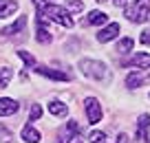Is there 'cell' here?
Instances as JSON below:
<instances>
[{
    "label": "cell",
    "mask_w": 150,
    "mask_h": 143,
    "mask_svg": "<svg viewBox=\"0 0 150 143\" xmlns=\"http://www.w3.org/2000/svg\"><path fill=\"white\" fill-rule=\"evenodd\" d=\"M16 11H18V2L16 0H0V18H9Z\"/></svg>",
    "instance_id": "obj_14"
},
{
    "label": "cell",
    "mask_w": 150,
    "mask_h": 143,
    "mask_svg": "<svg viewBox=\"0 0 150 143\" xmlns=\"http://www.w3.org/2000/svg\"><path fill=\"white\" fill-rule=\"evenodd\" d=\"M97 2H104V0H97Z\"/></svg>",
    "instance_id": "obj_28"
},
{
    "label": "cell",
    "mask_w": 150,
    "mask_h": 143,
    "mask_svg": "<svg viewBox=\"0 0 150 143\" xmlns=\"http://www.w3.org/2000/svg\"><path fill=\"white\" fill-rule=\"evenodd\" d=\"M18 57L27 64V68H33L35 66V57L31 55V53H27V51H18Z\"/></svg>",
    "instance_id": "obj_20"
},
{
    "label": "cell",
    "mask_w": 150,
    "mask_h": 143,
    "mask_svg": "<svg viewBox=\"0 0 150 143\" xmlns=\"http://www.w3.org/2000/svg\"><path fill=\"white\" fill-rule=\"evenodd\" d=\"M35 37H38V42H42V44H49V42L53 40V35L44 29V22H42V20H38V33H35Z\"/></svg>",
    "instance_id": "obj_17"
},
{
    "label": "cell",
    "mask_w": 150,
    "mask_h": 143,
    "mask_svg": "<svg viewBox=\"0 0 150 143\" xmlns=\"http://www.w3.org/2000/svg\"><path fill=\"white\" fill-rule=\"evenodd\" d=\"M49 112L55 115V117H64V115H69V106L62 104V101H51L49 104Z\"/></svg>",
    "instance_id": "obj_16"
},
{
    "label": "cell",
    "mask_w": 150,
    "mask_h": 143,
    "mask_svg": "<svg viewBox=\"0 0 150 143\" xmlns=\"http://www.w3.org/2000/svg\"><path fill=\"white\" fill-rule=\"evenodd\" d=\"M117 143H130L128 134H119V137H117Z\"/></svg>",
    "instance_id": "obj_27"
},
{
    "label": "cell",
    "mask_w": 150,
    "mask_h": 143,
    "mask_svg": "<svg viewBox=\"0 0 150 143\" xmlns=\"http://www.w3.org/2000/svg\"><path fill=\"white\" fill-rule=\"evenodd\" d=\"M148 125H150V117L141 115L139 123H137V139H139V141H148Z\"/></svg>",
    "instance_id": "obj_12"
},
{
    "label": "cell",
    "mask_w": 150,
    "mask_h": 143,
    "mask_svg": "<svg viewBox=\"0 0 150 143\" xmlns=\"http://www.w3.org/2000/svg\"><path fill=\"white\" fill-rule=\"evenodd\" d=\"M132 46H135V40H132V37H124V40L117 44V53H122V55L124 53H130Z\"/></svg>",
    "instance_id": "obj_19"
},
{
    "label": "cell",
    "mask_w": 150,
    "mask_h": 143,
    "mask_svg": "<svg viewBox=\"0 0 150 143\" xmlns=\"http://www.w3.org/2000/svg\"><path fill=\"white\" fill-rule=\"evenodd\" d=\"M27 27V15H20L18 18V22H13V24H9V27H5L2 29V35H16V33H20L22 29Z\"/></svg>",
    "instance_id": "obj_11"
},
{
    "label": "cell",
    "mask_w": 150,
    "mask_h": 143,
    "mask_svg": "<svg viewBox=\"0 0 150 143\" xmlns=\"http://www.w3.org/2000/svg\"><path fill=\"white\" fill-rule=\"evenodd\" d=\"M148 7H150V0H135L130 7H126V18L130 22H146L148 20Z\"/></svg>",
    "instance_id": "obj_4"
},
{
    "label": "cell",
    "mask_w": 150,
    "mask_h": 143,
    "mask_svg": "<svg viewBox=\"0 0 150 143\" xmlns=\"http://www.w3.org/2000/svg\"><path fill=\"white\" fill-rule=\"evenodd\" d=\"M64 7H66V11H69V13H71V11L75 13V11H82V9H84V5H82L80 0H66Z\"/></svg>",
    "instance_id": "obj_21"
},
{
    "label": "cell",
    "mask_w": 150,
    "mask_h": 143,
    "mask_svg": "<svg viewBox=\"0 0 150 143\" xmlns=\"http://www.w3.org/2000/svg\"><path fill=\"white\" fill-rule=\"evenodd\" d=\"M11 77H13V70H11L9 66H2V68H0V88H7V86H9Z\"/></svg>",
    "instance_id": "obj_18"
},
{
    "label": "cell",
    "mask_w": 150,
    "mask_h": 143,
    "mask_svg": "<svg viewBox=\"0 0 150 143\" xmlns=\"http://www.w3.org/2000/svg\"><path fill=\"white\" fill-rule=\"evenodd\" d=\"M148 79H150V75H146L144 70L139 68V73H132V75H128V79H126V86L132 90V88H139L141 84H146Z\"/></svg>",
    "instance_id": "obj_10"
},
{
    "label": "cell",
    "mask_w": 150,
    "mask_h": 143,
    "mask_svg": "<svg viewBox=\"0 0 150 143\" xmlns=\"http://www.w3.org/2000/svg\"><path fill=\"white\" fill-rule=\"evenodd\" d=\"M49 2H53V0H33V5H35L38 9H42V7H47Z\"/></svg>",
    "instance_id": "obj_26"
},
{
    "label": "cell",
    "mask_w": 150,
    "mask_h": 143,
    "mask_svg": "<svg viewBox=\"0 0 150 143\" xmlns=\"http://www.w3.org/2000/svg\"><path fill=\"white\" fill-rule=\"evenodd\" d=\"M20 137H22L24 143H40V132H38L33 125H24L22 132H20Z\"/></svg>",
    "instance_id": "obj_13"
},
{
    "label": "cell",
    "mask_w": 150,
    "mask_h": 143,
    "mask_svg": "<svg viewBox=\"0 0 150 143\" xmlns=\"http://www.w3.org/2000/svg\"><path fill=\"white\" fill-rule=\"evenodd\" d=\"M139 40H141V44H150V29H146V31L141 33Z\"/></svg>",
    "instance_id": "obj_25"
},
{
    "label": "cell",
    "mask_w": 150,
    "mask_h": 143,
    "mask_svg": "<svg viewBox=\"0 0 150 143\" xmlns=\"http://www.w3.org/2000/svg\"><path fill=\"white\" fill-rule=\"evenodd\" d=\"M57 143H84L82 128L75 123V121L64 123V125H62V130L57 132Z\"/></svg>",
    "instance_id": "obj_3"
},
{
    "label": "cell",
    "mask_w": 150,
    "mask_h": 143,
    "mask_svg": "<svg viewBox=\"0 0 150 143\" xmlns=\"http://www.w3.org/2000/svg\"><path fill=\"white\" fill-rule=\"evenodd\" d=\"M117 33H119V24H117V22H110L106 29H102V31L97 33V40L106 44V42L115 40V37H117Z\"/></svg>",
    "instance_id": "obj_9"
},
{
    "label": "cell",
    "mask_w": 150,
    "mask_h": 143,
    "mask_svg": "<svg viewBox=\"0 0 150 143\" xmlns=\"http://www.w3.org/2000/svg\"><path fill=\"white\" fill-rule=\"evenodd\" d=\"M35 73H40V75H44V77H51V79H57V82H69L71 79V75L69 73H60V70H53V68H49V66H38L35 64Z\"/></svg>",
    "instance_id": "obj_7"
},
{
    "label": "cell",
    "mask_w": 150,
    "mask_h": 143,
    "mask_svg": "<svg viewBox=\"0 0 150 143\" xmlns=\"http://www.w3.org/2000/svg\"><path fill=\"white\" fill-rule=\"evenodd\" d=\"M106 22H108V15L104 11H91L84 18V24H106Z\"/></svg>",
    "instance_id": "obj_15"
},
{
    "label": "cell",
    "mask_w": 150,
    "mask_h": 143,
    "mask_svg": "<svg viewBox=\"0 0 150 143\" xmlns=\"http://www.w3.org/2000/svg\"><path fill=\"white\" fill-rule=\"evenodd\" d=\"M40 115H42V108L38 106V104H33L31 110H29V117H31V121H38V119H40Z\"/></svg>",
    "instance_id": "obj_22"
},
{
    "label": "cell",
    "mask_w": 150,
    "mask_h": 143,
    "mask_svg": "<svg viewBox=\"0 0 150 143\" xmlns=\"http://www.w3.org/2000/svg\"><path fill=\"white\" fill-rule=\"evenodd\" d=\"M0 143H11V132L5 128H0Z\"/></svg>",
    "instance_id": "obj_24"
},
{
    "label": "cell",
    "mask_w": 150,
    "mask_h": 143,
    "mask_svg": "<svg viewBox=\"0 0 150 143\" xmlns=\"http://www.w3.org/2000/svg\"><path fill=\"white\" fill-rule=\"evenodd\" d=\"M80 68H82V73L86 75V77H91V79H97V82H110V68H108L104 62H97V60H82L80 62Z\"/></svg>",
    "instance_id": "obj_2"
},
{
    "label": "cell",
    "mask_w": 150,
    "mask_h": 143,
    "mask_svg": "<svg viewBox=\"0 0 150 143\" xmlns=\"http://www.w3.org/2000/svg\"><path fill=\"white\" fill-rule=\"evenodd\" d=\"M20 110V104L16 99H9V97H2L0 99V117H9V115H16Z\"/></svg>",
    "instance_id": "obj_8"
},
{
    "label": "cell",
    "mask_w": 150,
    "mask_h": 143,
    "mask_svg": "<svg viewBox=\"0 0 150 143\" xmlns=\"http://www.w3.org/2000/svg\"><path fill=\"white\" fill-rule=\"evenodd\" d=\"M104 139H106V134H104V132H97V130H95V132H91L88 141H91V143H104Z\"/></svg>",
    "instance_id": "obj_23"
},
{
    "label": "cell",
    "mask_w": 150,
    "mask_h": 143,
    "mask_svg": "<svg viewBox=\"0 0 150 143\" xmlns=\"http://www.w3.org/2000/svg\"><path fill=\"white\" fill-rule=\"evenodd\" d=\"M122 66H126V68H150V55L148 53H135V55L130 57V60H124Z\"/></svg>",
    "instance_id": "obj_6"
},
{
    "label": "cell",
    "mask_w": 150,
    "mask_h": 143,
    "mask_svg": "<svg viewBox=\"0 0 150 143\" xmlns=\"http://www.w3.org/2000/svg\"><path fill=\"white\" fill-rule=\"evenodd\" d=\"M84 110H86V119H88L91 125H95V123L102 121V106H99V101L95 97H88L84 101Z\"/></svg>",
    "instance_id": "obj_5"
},
{
    "label": "cell",
    "mask_w": 150,
    "mask_h": 143,
    "mask_svg": "<svg viewBox=\"0 0 150 143\" xmlns=\"http://www.w3.org/2000/svg\"><path fill=\"white\" fill-rule=\"evenodd\" d=\"M38 15H40L38 20H51V22H57V24H62V27H66V29L73 27L71 13L66 9H62V7H55L53 2H49V5L42 7V9H38Z\"/></svg>",
    "instance_id": "obj_1"
}]
</instances>
